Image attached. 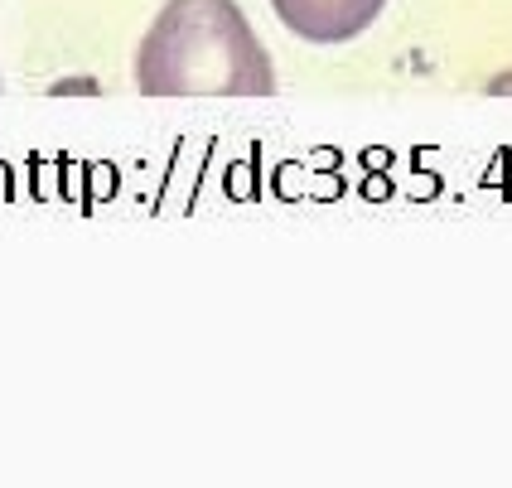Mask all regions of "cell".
Returning <instances> with one entry per match:
<instances>
[{"label":"cell","mask_w":512,"mask_h":488,"mask_svg":"<svg viewBox=\"0 0 512 488\" xmlns=\"http://www.w3.org/2000/svg\"><path fill=\"white\" fill-rule=\"evenodd\" d=\"M281 25L310 44H348L382 15L387 0H271Z\"/></svg>","instance_id":"obj_2"},{"label":"cell","mask_w":512,"mask_h":488,"mask_svg":"<svg viewBox=\"0 0 512 488\" xmlns=\"http://www.w3.org/2000/svg\"><path fill=\"white\" fill-rule=\"evenodd\" d=\"M145 97H271L276 68L237 0H170L136 54Z\"/></svg>","instance_id":"obj_1"}]
</instances>
